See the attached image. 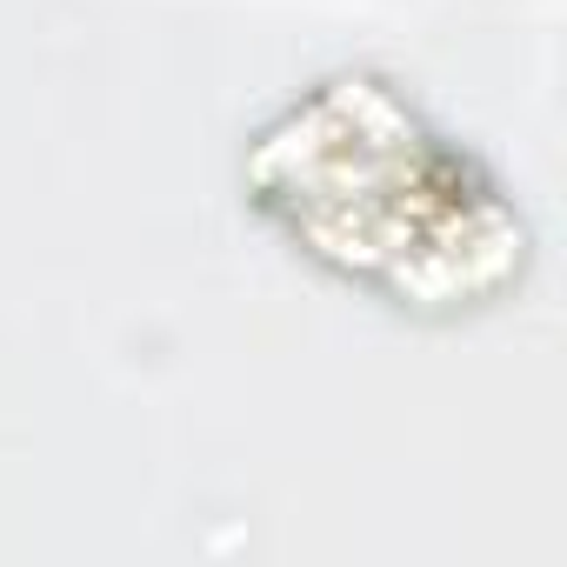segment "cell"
Here are the masks:
<instances>
[{
  "mask_svg": "<svg viewBox=\"0 0 567 567\" xmlns=\"http://www.w3.org/2000/svg\"><path fill=\"white\" fill-rule=\"evenodd\" d=\"M247 187L315 260L414 315L487 308L527 267V227L487 161L381 74H334L260 127Z\"/></svg>",
  "mask_w": 567,
  "mask_h": 567,
  "instance_id": "6da1fadb",
  "label": "cell"
}]
</instances>
